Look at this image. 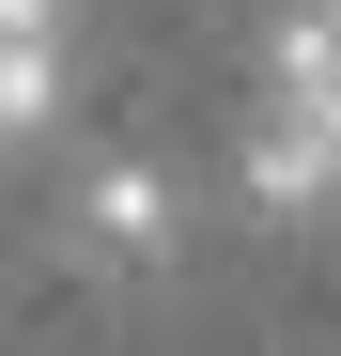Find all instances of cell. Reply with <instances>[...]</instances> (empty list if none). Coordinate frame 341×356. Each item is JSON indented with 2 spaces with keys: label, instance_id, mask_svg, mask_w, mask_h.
<instances>
[{
  "label": "cell",
  "instance_id": "3",
  "mask_svg": "<svg viewBox=\"0 0 341 356\" xmlns=\"http://www.w3.org/2000/svg\"><path fill=\"white\" fill-rule=\"evenodd\" d=\"M47 93H63V31H47V0H0V140H31Z\"/></svg>",
  "mask_w": 341,
  "mask_h": 356
},
{
  "label": "cell",
  "instance_id": "1",
  "mask_svg": "<svg viewBox=\"0 0 341 356\" xmlns=\"http://www.w3.org/2000/svg\"><path fill=\"white\" fill-rule=\"evenodd\" d=\"M341 186V0H310L279 31V78H264V140H248V202L295 217Z\"/></svg>",
  "mask_w": 341,
  "mask_h": 356
},
{
  "label": "cell",
  "instance_id": "2",
  "mask_svg": "<svg viewBox=\"0 0 341 356\" xmlns=\"http://www.w3.org/2000/svg\"><path fill=\"white\" fill-rule=\"evenodd\" d=\"M78 248L93 264H170V232H187V170L170 155H109V170H78Z\"/></svg>",
  "mask_w": 341,
  "mask_h": 356
}]
</instances>
